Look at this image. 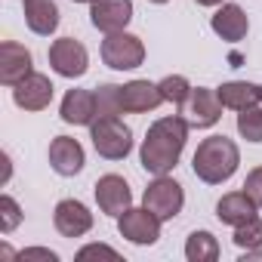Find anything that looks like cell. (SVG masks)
<instances>
[{"label": "cell", "mask_w": 262, "mask_h": 262, "mask_svg": "<svg viewBox=\"0 0 262 262\" xmlns=\"http://www.w3.org/2000/svg\"><path fill=\"white\" fill-rule=\"evenodd\" d=\"M185 142H188V120L182 114H170V117H161L148 126V133L142 139V151H139V161L145 167V173H155V176H167L182 151H185Z\"/></svg>", "instance_id": "6da1fadb"}, {"label": "cell", "mask_w": 262, "mask_h": 262, "mask_svg": "<svg viewBox=\"0 0 262 262\" xmlns=\"http://www.w3.org/2000/svg\"><path fill=\"white\" fill-rule=\"evenodd\" d=\"M241 164V151L237 145L228 139V136H210L198 145L194 158H191V167H194V176L207 185H222L234 176Z\"/></svg>", "instance_id": "7a4b0ae2"}, {"label": "cell", "mask_w": 262, "mask_h": 262, "mask_svg": "<svg viewBox=\"0 0 262 262\" xmlns=\"http://www.w3.org/2000/svg\"><path fill=\"white\" fill-rule=\"evenodd\" d=\"M90 139L105 161H123L133 151V129L120 117H96L90 123Z\"/></svg>", "instance_id": "3957f363"}, {"label": "cell", "mask_w": 262, "mask_h": 262, "mask_svg": "<svg viewBox=\"0 0 262 262\" xmlns=\"http://www.w3.org/2000/svg\"><path fill=\"white\" fill-rule=\"evenodd\" d=\"M102 62L114 71H133L145 62V43L136 34L114 31L102 40Z\"/></svg>", "instance_id": "277c9868"}, {"label": "cell", "mask_w": 262, "mask_h": 262, "mask_svg": "<svg viewBox=\"0 0 262 262\" xmlns=\"http://www.w3.org/2000/svg\"><path fill=\"white\" fill-rule=\"evenodd\" d=\"M142 204H145L151 213H158L161 222H167V219H176V216L182 213V207H185V191H182V185H179L176 179L158 176L155 182H148V188H145V194H142Z\"/></svg>", "instance_id": "5b68a950"}, {"label": "cell", "mask_w": 262, "mask_h": 262, "mask_svg": "<svg viewBox=\"0 0 262 262\" xmlns=\"http://www.w3.org/2000/svg\"><path fill=\"white\" fill-rule=\"evenodd\" d=\"M117 231L129 241V244H139V247H151L161 237V219L158 213H151L145 204L142 207H129L126 213L117 216Z\"/></svg>", "instance_id": "8992f818"}, {"label": "cell", "mask_w": 262, "mask_h": 262, "mask_svg": "<svg viewBox=\"0 0 262 262\" xmlns=\"http://www.w3.org/2000/svg\"><path fill=\"white\" fill-rule=\"evenodd\" d=\"M50 68L62 77H83L90 68V53L74 37H59L50 47Z\"/></svg>", "instance_id": "52a82bcc"}, {"label": "cell", "mask_w": 262, "mask_h": 262, "mask_svg": "<svg viewBox=\"0 0 262 262\" xmlns=\"http://www.w3.org/2000/svg\"><path fill=\"white\" fill-rule=\"evenodd\" d=\"M182 117H185L188 126H194V129H207V126L219 123V117H222V102H219L216 90H207V86L191 90L188 102L182 105Z\"/></svg>", "instance_id": "ba28073f"}, {"label": "cell", "mask_w": 262, "mask_h": 262, "mask_svg": "<svg viewBox=\"0 0 262 262\" xmlns=\"http://www.w3.org/2000/svg\"><path fill=\"white\" fill-rule=\"evenodd\" d=\"M133 19V0H93L90 4V22L102 34L123 31Z\"/></svg>", "instance_id": "9c48e42d"}, {"label": "cell", "mask_w": 262, "mask_h": 262, "mask_svg": "<svg viewBox=\"0 0 262 262\" xmlns=\"http://www.w3.org/2000/svg\"><path fill=\"white\" fill-rule=\"evenodd\" d=\"M96 204H99L102 213L120 216V213H126L129 207H133V191H129V185H126L123 176L108 173V176H102L96 182Z\"/></svg>", "instance_id": "30bf717a"}, {"label": "cell", "mask_w": 262, "mask_h": 262, "mask_svg": "<svg viewBox=\"0 0 262 262\" xmlns=\"http://www.w3.org/2000/svg\"><path fill=\"white\" fill-rule=\"evenodd\" d=\"M53 225L62 237H83L90 228H93V213L86 210V204L68 198V201H59L56 210H53Z\"/></svg>", "instance_id": "8fae6325"}, {"label": "cell", "mask_w": 262, "mask_h": 262, "mask_svg": "<svg viewBox=\"0 0 262 262\" xmlns=\"http://www.w3.org/2000/svg\"><path fill=\"white\" fill-rule=\"evenodd\" d=\"M31 50H25L16 40H4L0 43V83L4 86H16L19 80H25L34 68Z\"/></svg>", "instance_id": "7c38bea8"}, {"label": "cell", "mask_w": 262, "mask_h": 262, "mask_svg": "<svg viewBox=\"0 0 262 262\" xmlns=\"http://www.w3.org/2000/svg\"><path fill=\"white\" fill-rule=\"evenodd\" d=\"M53 83H50V77L47 74H37V71H31L25 80H19L16 86H13V102L19 105V108H25V111H43V108H50V102H53Z\"/></svg>", "instance_id": "4fadbf2b"}, {"label": "cell", "mask_w": 262, "mask_h": 262, "mask_svg": "<svg viewBox=\"0 0 262 262\" xmlns=\"http://www.w3.org/2000/svg\"><path fill=\"white\" fill-rule=\"evenodd\" d=\"M86 158H83V145L71 136H56L50 142V167L59 176H77L83 170Z\"/></svg>", "instance_id": "5bb4252c"}, {"label": "cell", "mask_w": 262, "mask_h": 262, "mask_svg": "<svg viewBox=\"0 0 262 262\" xmlns=\"http://www.w3.org/2000/svg\"><path fill=\"white\" fill-rule=\"evenodd\" d=\"M210 25H213V31H216L222 40H228V43L244 40L247 31H250V19H247V13H244L237 4H222V7L216 10V16L210 19Z\"/></svg>", "instance_id": "9a60e30c"}, {"label": "cell", "mask_w": 262, "mask_h": 262, "mask_svg": "<svg viewBox=\"0 0 262 262\" xmlns=\"http://www.w3.org/2000/svg\"><path fill=\"white\" fill-rule=\"evenodd\" d=\"M59 114H62L65 123L90 126L96 120V93H90V90H68L65 99H62Z\"/></svg>", "instance_id": "2e32d148"}, {"label": "cell", "mask_w": 262, "mask_h": 262, "mask_svg": "<svg viewBox=\"0 0 262 262\" xmlns=\"http://www.w3.org/2000/svg\"><path fill=\"white\" fill-rule=\"evenodd\" d=\"M22 13H25V25L40 37H50L59 28L56 0H22Z\"/></svg>", "instance_id": "e0dca14e"}, {"label": "cell", "mask_w": 262, "mask_h": 262, "mask_svg": "<svg viewBox=\"0 0 262 262\" xmlns=\"http://www.w3.org/2000/svg\"><path fill=\"white\" fill-rule=\"evenodd\" d=\"M161 102H164V96H161L158 83H151V80H129L123 86V111H129V114L155 111Z\"/></svg>", "instance_id": "ac0fdd59"}, {"label": "cell", "mask_w": 262, "mask_h": 262, "mask_svg": "<svg viewBox=\"0 0 262 262\" xmlns=\"http://www.w3.org/2000/svg\"><path fill=\"white\" fill-rule=\"evenodd\" d=\"M222 108H231V111H244V108H253L262 102V86L250 83V80H228L216 90Z\"/></svg>", "instance_id": "d6986e66"}, {"label": "cell", "mask_w": 262, "mask_h": 262, "mask_svg": "<svg viewBox=\"0 0 262 262\" xmlns=\"http://www.w3.org/2000/svg\"><path fill=\"white\" fill-rule=\"evenodd\" d=\"M256 210H259V207H256V201H253L247 191L222 194V201L216 204V216H219V222H225V225H241V222L253 219Z\"/></svg>", "instance_id": "ffe728a7"}, {"label": "cell", "mask_w": 262, "mask_h": 262, "mask_svg": "<svg viewBox=\"0 0 262 262\" xmlns=\"http://www.w3.org/2000/svg\"><path fill=\"white\" fill-rule=\"evenodd\" d=\"M185 259L188 262H216L219 259V241L210 231H191L185 241Z\"/></svg>", "instance_id": "44dd1931"}, {"label": "cell", "mask_w": 262, "mask_h": 262, "mask_svg": "<svg viewBox=\"0 0 262 262\" xmlns=\"http://www.w3.org/2000/svg\"><path fill=\"white\" fill-rule=\"evenodd\" d=\"M123 114V86L102 83L96 90V117H120Z\"/></svg>", "instance_id": "7402d4cb"}, {"label": "cell", "mask_w": 262, "mask_h": 262, "mask_svg": "<svg viewBox=\"0 0 262 262\" xmlns=\"http://www.w3.org/2000/svg\"><path fill=\"white\" fill-rule=\"evenodd\" d=\"M158 90H161V96H164V102H173V105H185L188 102V96H191V83L182 77V74H170V77H164L161 83H158Z\"/></svg>", "instance_id": "603a6c76"}, {"label": "cell", "mask_w": 262, "mask_h": 262, "mask_svg": "<svg viewBox=\"0 0 262 262\" xmlns=\"http://www.w3.org/2000/svg\"><path fill=\"white\" fill-rule=\"evenodd\" d=\"M237 133L247 142H262V108L259 105L237 111Z\"/></svg>", "instance_id": "cb8c5ba5"}, {"label": "cell", "mask_w": 262, "mask_h": 262, "mask_svg": "<svg viewBox=\"0 0 262 262\" xmlns=\"http://www.w3.org/2000/svg\"><path fill=\"white\" fill-rule=\"evenodd\" d=\"M241 250H253V247H262V219L253 216L241 225H234V237H231Z\"/></svg>", "instance_id": "d4e9b609"}, {"label": "cell", "mask_w": 262, "mask_h": 262, "mask_svg": "<svg viewBox=\"0 0 262 262\" xmlns=\"http://www.w3.org/2000/svg\"><path fill=\"white\" fill-rule=\"evenodd\" d=\"M19 222H22V210H19V204H16L10 194H4V198H0V231L10 234V231H16Z\"/></svg>", "instance_id": "484cf974"}, {"label": "cell", "mask_w": 262, "mask_h": 262, "mask_svg": "<svg viewBox=\"0 0 262 262\" xmlns=\"http://www.w3.org/2000/svg\"><path fill=\"white\" fill-rule=\"evenodd\" d=\"M77 259H80V262H86V259H111V262H117L120 253L111 250V247H105V244H86V247L77 250Z\"/></svg>", "instance_id": "4316f807"}, {"label": "cell", "mask_w": 262, "mask_h": 262, "mask_svg": "<svg viewBox=\"0 0 262 262\" xmlns=\"http://www.w3.org/2000/svg\"><path fill=\"white\" fill-rule=\"evenodd\" d=\"M244 191L256 201V207H262V167H256V170L247 173V179H244Z\"/></svg>", "instance_id": "83f0119b"}, {"label": "cell", "mask_w": 262, "mask_h": 262, "mask_svg": "<svg viewBox=\"0 0 262 262\" xmlns=\"http://www.w3.org/2000/svg\"><path fill=\"white\" fill-rule=\"evenodd\" d=\"M19 259H22V262H28V259H43V262H59V256H56L53 250H43V247H31V250H22V253H19Z\"/></svg>", "instance_id": "f1b7e54d"}, {"label": "cell", "mask_w": 262, "mask_h": 262, "mask_svg": "<svg viewBox=\"0 0 262 262\" xmlns=\"http://www.w3.org/2000/svg\"><path fill=\"white\" fill-rule=\"evenodd\" d=\"M10 173H13V167H10V155H4V182H10Z\"/></svg>", "instance_id": "f546056e"}, {"label": "cell", "mask_w": 262, "mask_h": 262, "mask_svg": "<svg viewBox=\"0 0 262 262\" xmlns=\"http://www.w3.org/2000/svg\"><path fill=\"white\" fill-rule=\"evenodd\" d=\"M198 7H219V4H225V0H194Z\"/></svg>", "instance_id": "4dcf8cb0"}, {"label": "cell", "mask_w": 262, "mask_h": 262, "mask_svg": "<svg viewBox=\"0 0 262 262\" xmlns=\"http://www.w3.org/2000/svg\"><path fill=\"white\" fill-rule=\"evenodd\" d=\"M71 4H93V0H71Z\"/></svg>", "instance_id": "1f68e13d"}, {"label": "cell", "mask_w": 262, "mask_h": 262, "mask_svg": "<svg viewBox=\"0 0 262 262\" xmlns=\"http://www.w3.org/2000/svg\"><path fill=\"white\" fill-rule=\"evenodd\" d=\"M148 4H167V0H148Z\"/></svg>", "instance_id": "d6a6232c"}]
</instances>
